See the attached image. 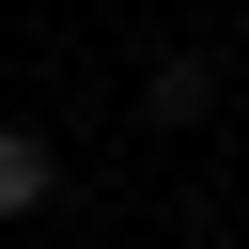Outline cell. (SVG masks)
<instances>
[{
    "mask_svg": "<svg viewBox=\"0 0 249 249\" xmlns=\"http://www.w3.org/2000/svg\"><path fill=\"white\" fill-rule=\"evenodd\" d=\"M140 109H156V124H202V109H218V62H156Z\"/></svg>",
    "mask_w": 249,
    "mask_h": 249,
    "instance_id": "obj_2",
    "label": "cell"
},
{
    "mask_svg": "<svg viewBox=\"0 0 249 249\" xmlns=\"http://www.w3.org/2000/svg\"><path fill=\"white\" fill-rule=\"evenodd\" d=\"M47 202H62V140L0 124V218H47Z\"/></svg>",
    "mask_w": 249,
    "mask_h": 249,
    "instance_id": "obj_1",
    "label": "cell"
}]
</instances>
